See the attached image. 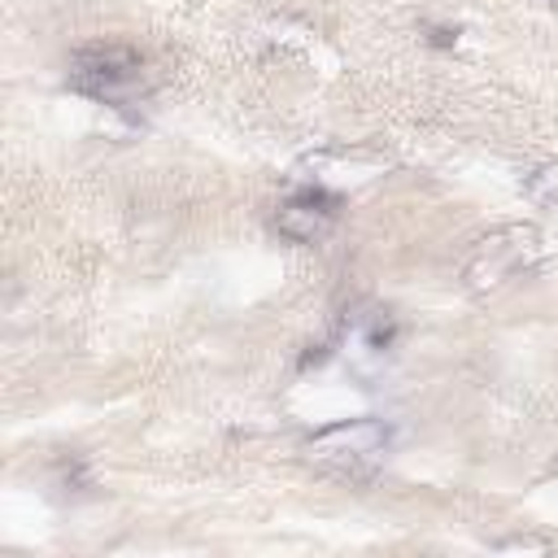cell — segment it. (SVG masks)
I'll return each instance as SVG.
<instances>
[{"label":"cell","instance_id":"cell-1","mask_svg":"<svg viewBox=\"0 0 558 558\" xmlns=\"http://www.w3.org/2000/svg\"><path fill=\"white\" fill-rule=\"evenodd\" d=\"M545 257V235L532 222H510L475 240L471 257L462 262L466 292H497L523 275H532Z\"/></svg>","mask_w":558,"mask_h":558},{"label":"cell","instance_id":"cell-2","mask_svg":"<svg viewBox=\"0 0 558 558\" xmlns=\"http://www.w3.org/2000/svg\"><path fill=\"white\" fill-rule=\"evenodd\" d=\"M70 83H74V92H83L100 105H113V109H126L135 96L148 92L144 57L122 44H92V48L74 52Z\"/></svg>","mask_w":558,"mask_h":558},{"label":"cell","instance_id":"cell-3","mask_svg":"<svg viewBox=\"0 0 558 558\" xmlns=\"http://www.w3.org/2000/svg\"><path fill=\"white\" fill-rule=\"evenodd\" d=\"M310 458L327 471L340 475H362L366 466H375L388 453V423L379 418H349V423H331L318 436H310Z\"/></svg>","mask_w":558,"mask_h":558},{"label":"cell","instance_id":"cell-4","mask_svg":"<svg viewBox=\"0 0 558 558\" xmlns=\"http://www.w3.org/2000/svg\"><path fill=\"white\" fill-rule=\"evenodd\" d=\"M336 214H340V201L323 187H301L292 192L279 209H275V227L279 235L296 240V244H318L331 227H336Z\"/></svg>","mask_w":558,"mask_h":558},{"label":"cell","instance_id":"cell-5","mask_svg":"<svg viewBox=\"0 0 558 558\" xmlns=\"http://www.w3.org/2000/svg\"><path fill=\"white\" fill-rule=\"evenodd\" d=\"M527 192L536 201H558V166H541L536 174H527Z\"/></svg>","mask_w":558,"mask_h":558}]
</instances>
